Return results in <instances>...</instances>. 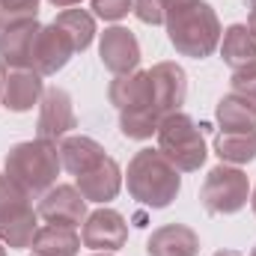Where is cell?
Wrapping results in <instances>:
<instances>
[{"instance_id": "e0dca14e", "label": "cell", "mask_w": 256, "mask_h": 256, "mask_svg": "<svg viewBox=\"0 0 256 256\" xmlns=\"http://www.w3.org/2000/svg\"><path fill=\"white\" fill-rule=\"evenodd\" d=\"M60 164L63 170H68L72 176H80L86 170H92L102 158H104V146L92 137H84V134H72L60 140Z\"/></svg>"}, {"instance_id": "ac0fdd59", "label": "cell", "mask_w": 256, "mask_h": 256, "mask_svg": "<svg viewBox=\"0 0 256 256\" xmlns=\"http://www.w3.org/2000/svg\"><path fill=\"white\" fill-rule=\"evenodd\" d=\"M30 248L36 256H78L80 254V236L74 232V226L45 224L36 230Z\"/></svg>"}, {"instance_id": "4dcf8cb0", "label": "cell", "mask_w": 256, "mask_h": 256, "mask_svg": "<svg viewBox=\"0 0 256 256\" xmlns=\"http://www.w3.org/2000/svg\"><path fill=\"white\" fill-rule=\"evenodd\" d=\"M214 256H244V254H238V250H218Z\"/></svg>"}, {"instance_id": "8d00e7d4", "label": "cell", "mask_w": 256, "mask_h": 256, "mask_svg": "<svg viewBox=\"0 0 256 256\" xmlns=\"http://www.w3.org/2000/svg\"><path fill=\"white\" fill-rule=\"evenodd\" d=\"M250 256H256V248H254V250H250Z\"/></svg>"}, {"instance_id": "6da1fadb", "label": "cell", "mask_w": 256, "mask_h": 256, "mask_svg": "<svg viewBox=\"0 0 256 256\" xmlns=\"http://www.w3.org/2000/svg\"><path fill=\"white\" fill-rule=\"evenodd\" d=\"M220 21L206 0H188L167 18L170 45L191 60H206L220 45Z\"/></svg>"}, {"instance_id": "277c9868", "label": "cell", "mask_w": 256, "mask_h": 256, "mask_svg": "<svg viewBox=\"0 0 256 256\" xmlns=\"http://www.w3.org/2000/svg\"><path fill=\"white\" fill-rule=\"evenodd\" d=\"M158 149L161 155L179 170V173H194L206 161V137L200 126L188 114H167L158 122Z\"/></svg>"}, {"instance_id": "ffe728a7", "label": "cell", "mask_w": 256, "mask_h": 256, "mask_svg": "<svg viewBox=\"0 0 256 256\" xmlns=\"http://www.w3.org/2000/svg\"><path fill=\"white\" fill-rule=\"evenodd\" d=\"M214 155L224 164H250L256 158V128L254 131H220L214 137Z\"/></svg>"}, {"instance_id": "f546056e", "label": "cell", "mask_w": 256, "mask_h": 256, "mask_svg": "<svg viewBox=\"0 0 256 256\" xmlns=\"http://www.w3.org/2000/svg\"><path fill=\"white\" fill-rule=\"evenodd\" d=\"M54 6H60V9H72V6H78L80 0H51Z\"/></svg>"}, {"instance_id": "3957f363", "label": "cell", "mask_w": 256, "mask_h": 256, "mask_svg": "<svg viewBox=\"0 0 256 256\" xmlns=\"http://www.w3.org/2000/svg\"><path fill=\"white\" fill-rule=\"evenodd\" d=\"M60 149L54 140H24L15 143L3 161V173L15 179L27 194H45L60 176Z\"/></svg>"}, {"instance_id": "74e56055", "label": "cell", "mask_w": 256, "mask_h": 256, "mask_svg": "<svg viewBox=\"0 0 256 256\" xmlns=\"http://www.w3.org/2000/svg\"><path fill=\"white\" fill-rule=\"evenodd\" d=\"M96 256H110V254H96Z\"/></svg>"}, {"instance_id": "9c48e42d", "label": "cell", "mask_w": 256, "mask_h": 256, "mask_svg": "<svg viewBox=\"0 0 256 256\" xmlns=\"http://www.w3.org/2000/svg\"><path fill=\"white\" fill-rule=\"evenodd\" d=\"M36 214L45 224H60V226H80L86 220V200L84 194L72 185H54L42 194V202Z\"/></svg>"}, {"instance_id": "9a60e30c", "label": "cell", "mask_w": 256, "mask_h": 256, "mask_svg": "<svg viewBox=\"0 0 256 256\" xmlns=\"http://www.w3.org/2000/svg\"><path fill=\"white\" fill-rule=\"evenodd\" d=\"M149 256H196L200 254V236L185 224H164L158 226L149 242H146Z\"/></svg>"}, {"instance_id": "44dd1931", "label": "cell", "mask_w": 256, "mask_h": 256, "mask_svg": "<svg viewBox=\"0 0 256 256\" xmlns=\"http://www.w3.org/2000/svg\"><path fill=\"white\" fill-rule=\"evenodd\" d=\"M220 57L232 68H242L244 63L256 60V39L250 36L248 24H230L220 39Z\"/></svg>"}, {"instance_id": "d6a6232c", "label": "cell", "mask_w": 256, "mask_h": 256, "mask_svg": "<svg viewBox=\"0 0 256 256\" xmlns=\"http://www.w3.org/2000/svg\"><path fill=\"white\" fill-rule=\"evenodd\" d=\"M250 206H254V214H256V188L250 191Z\"/></svg>"}, {"instance_id": "8fae6325", "label": "cell", "mask_w": 256, "mask_h": 256, "mask_svg": "<svg viewBox=\"0 0 256 256\" xmlns=\"http://www.w3.org/2000/svg\"><path fill=\"white\" fill-rule=\"evenodd\" d=\"M72 54H78V51H74L68 33L60 24H48L39 30V36L33 42V72H39L42 78L57 74L72 60Z\"/></svg>"}, {"instance_id": "30bf717a", "label": "cell", "mask_w": 256, "mask_h": 256, "mask_svg": "<svg viewBox=\"0 0 256 256\" xmlns=\"http://www.w3.org/2000/svg\"><path fill=\"white\" fill-rule=\"evenodd\" d=\"M0 78H3V108L12 114L33 110V104H39L45 96L42 74L33 68H0Z\"/></svg>"}, {"instance_id": "ba28073f", "label": "cell", "mask_w": 256, "mask_h": 256, "mask_svg": "<svg viewBox=\"0 0 256 256\" xmlns=\"http://www.w3.org/2000/svg\"><path fill=\"white\" fill-rule=\"evenodd\" d=\"M149 80H152V108L158 110V116L176 114L179 104L185 102L188 92V74L179 63H155L149 68Z\"/></svg>"}, {"instance_id": "8992f818", "label": "cell", "mask_w": 256, "mask_h": 256, "mask_svg": "<svg viewBox=\"0 0 256 256\" xmlns=\"http://www.w3.org/2000/svg\"><path fill=\"white\" fill-rule=\"evenodd\" d=\"M80 242H84V248H90L96 254H114V250L126 248L128 242L126 218L120 212H114V208H96L84 220Z\"/></svg>"}, {"instance_id": "cb8c5ba5", "label": "cell", "mask_w": 256, "mask_h": 256, "mask_svg": "<svg viewBox=\"0 0 256 256\" xmlns=\"http://www.w3.org/2000/svg\"><path fill=\"white\" fill-rule=\"evenodd\" d=\"M161 116L155 114V108H128L120 110V131L128 140H149L152 134H158Z\"/></svg>"}, {"instance_id": "5b68a950", "label": "cell", "mask_w": 256, "mask_h": 256, "mask_svg": "<svg viewBox=\"0 0 256 256\" xmlns=\"http://www.w3.org/2000/svg\"><path fill=\"white\" fill-rule=\"evenodd\" d=\"M250 200V182L238 167H214L208 170L202 188H200V202L208 214H236L248 206Z\"/></svg>"}, {"instance_id": "83f0119b", "label": "cell", "mask_w": 256, "mask_h": 256, "mask_svg": "<svg viewBox=\"0 0 256 256\" xmlns=\"http://www.w3.org/2000/svg\"><path fill=\"white\" fill-rule=\"evenodd\" d=\"M230 84H232V92L248 96V98H254V102H256V60L244 63L242 68H236Z\"/></svg>"}, {"instance_id": "4316f807", "label": "cell", "mask_w": 256, "mask_h": 256, "mask_svg": "<svg viewBox=\"0 0 256 256\" xmlns=\"http://www.w3.org/2000/svg\"><path fill=\"white\" fill-rule=\"evenodd\" d=\"M36 12H39V0H0V30L24 21H36Z\"/></svg>"}, {"instance_id": "f35d334b", "label": "cell", "mask_w": 256, "mask_h": 256, "mask_svg": "<svg viewBox=\"0 0 256 256\" xmlns=\"http://www.w3.org/2000/svg\"><path fill=\"white\" fill-rule=\"evenodd\" d=\"M33 256H36V254H33Z\"/></svg>"}, {"instance_id": "1f68e13d", "label": "cell", "mask_w": 256, "mask_h": 256, "mask_svg": "<svg viewBox=\"0 0 256 256\" xmlns=\"http://www.w3.org/2000/svg\"><path fill=\"white\" fill-rule=\"evenodd\" d=\"M248 27H250V36L256 39V18H254V15H250V24H248Z\"/></svg>"}, {"instance_id": "836d02e7", "label": "cell", "mask_w": 256, "mask_h": 256, "mask_svg": "<svg viewBox=\"0 0 256 256\" xmlns=\"http://www.w3.org/2000/svg\"><path fill=\"white\" fill-rule=\"evenodd\" d=\"M250 15L256 18V0H250Z\"/></svg>"}, {"instance_id": "d4e9b609", "label": "cell", "mask_w": 256, "mask_h": 256, "mask_svg": "<svg viewBox=\"0 0 256 256\" xmlns=\"http://www.w3.org/2000/svg\"><path fill=\"white\" fill-rule=\"evenodd\" d=\"M30 196H33V194H27L15 179H9L6 173H0V220L33 208V206H30Z\"/></svg>"}, {"instance_id": "7a4b0ae2", "label": "cell", "mask_w": 256, "mask_h": 256, "mask_svg": "<svg viewBox=\"0 0 256 256\" xmlns=\"http://www.w3.org/2000/svg\"><path fill=\"white\" fill-rule=\"evenodd\" d=\"M182 191L179 170L161 155V149H140L128 161V194L149 208H167Z\"/></svg>"}, {"instance_id": "d6986e66", "label": "cell", "mask_w": 256, "mask_h": 256, "mask_svg": "<svg viewBox=\"0 0 256 256\" xmlns=\"http://www.w3.org/2000/svg\"><path fill=\"white\" fill-rule=\"evenodd\" d=\"M214 120L224 131H254L256 128V102L248 96L230 92L218 102Z\"/></svg>"}, {"instance_id": "f1b7e54d", "label": "cell", "mask_w": 256, "mask_h": 256, "mask_svg": "<svg viewBox=\"0 0 256 256\" xmlns=\"http://www.w3.org/2000/svg\"><path fill=\"white\" fill-rule=\"evenodd\" d=\"M92 9L104 21H120L134 9V0H92Z\"/></svg>"}, {"instance_id": "603a6c76", "label": "cell", "mask_w": 256, "mask_h": 256, "mask_svg": "<svg viewBox=\"0 0 256 256\" xmlns=\"http://www.w3.org/2000/svg\"><path fill=\"white\" fill-rule=\"evenodd\" d=\"M54 24H60L66 33H68L74 51H86V48L92 45V36H96V18H92L90 12H84V9H63V12L57 15Z\"/></svg>"}, {"instance_id": "484cf974", "label": "cell", "mask_w": 256, "mask_h": 256, "mask_svg": "<svg viewBox=\"0 0 256 256\" xmlns=\"http://www.w3.org/2000/svg\"><path fill=\"white\" fill-rule=\"evenodd\" d=\"M188 0H134V15L143 24H167V18Z\"/></svg>"}, {"instance_id": "5bb4252c", "label": "cell", "mask_w": 256, "mask_h": 256, "mask_svg": "<svg viewBox=\"0 0 256 256\" xmlns=\"http://www.w3.org/2000/svg\"><path fill=\"white\" fill-rule=\"evenodd\" d=\"M122 188V170L114 158H102L92 170L78 176V191L84 194L86 202H110Z\"/></svg>"}, {"instance_id": "4fadbf2b", "label": "cell", "mask_w": 256, "mask_h": 256, "mask_svg": "<svg viewBox=\"0 0 256 256\" xmlns=\"http://www.w3.org/2000/svg\"><path fill=\"white\" fill-rule=\"evenodd\" d=\"M39 30V21H24L0 30V68H33V42Z\"/></svg>"}, {"instance_id": "d590c367", "label": "cell", "mask_w": 256, "mask_h": 256, "mask_svg": "<svg viewBox=\"0 0 256 256\" xmlns=\"http://www.w3.org/2000/svg\"><path fill=\"white\" fill-rule=\"evenodd\" d=\"M0 256H6V248H3V242H0Z\"/></svg>"}, {"instance_id": "2e32d148", "label": "cell", "mask_w": 256, "mask_h": 256, "mask_svg": "<svg viewBox=\"0 0 256 256\" xmlns=\"http://www.w3.org/2000/svg\"><path fill=\"white\" fill-rule=\"evenodd\" d=\"M108 98L120 110H128V108H152V80H149V72L134 68L128 74H116L110 80V86H108Z\"/></svg>"}, {"instance_id": "e575fe53", "label": "cell", "mask_w": 256, "mask_h": 256, "mask_svg": "<svg viewBox=\"0 0 256 256\" xmlns=\"http://www.w3.org/2000/svg\"><path fill=\"white\" fill-rule=\"evenodd\" d=\"M0 104H3V78H0Z\"/></svg>"}, {"instance_id": "7c38bea8", "label": "cell", "mask_w": 256, "mask_h": 256, "mask_svg": "<svg viewBox=\"0 0 256 256\" xmlns=\"http://www.w3.org/2000/svg\"><path fill=\"white\" fill-rule=\"evenodd\" d=\"M102 66L114 74H128L140 66V42L128 27H108L98 39Z\"/></svg>"}, {"instance_id": "52a82bcc", "label": "cell", "mask_w": 256, "mask_h": 256, "mask_svg": "<svg viewBox=\"0 0 256 256\" xmlns=\"http://www.w3.org/2000/svg\"><path fill=\"white\" fill-rule=\"evenodd\" d=\"M78 126L72 96L63 86H48L42 102H39V120H36V134L42 140H63L72 128Z\"/></svg>"}, {"instance_id": "7402d4cb", "label": "cell", "mask_w": 256, "mask_h": 256, "mask_svg": "<svg viewBox=\"0 0 256 256\" xmlns=\"http://www.w3.org/2000/svg\"><path fill=\"white\" fill-rule=\"evenodd\" d=\"M36 212L27 208L21 214H12V218H3L0 220V242L12 250H24L33 244V236H36Z\"/></svg>"}]
</instances>
